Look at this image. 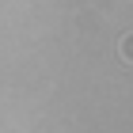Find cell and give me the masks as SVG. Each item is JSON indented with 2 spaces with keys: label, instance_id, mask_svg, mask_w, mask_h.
<instances>
[{
  "label": "cell",
  "instance_id": "6da1fadb",
  "mask_svg": "<svg viewBox=\"0 0 133 133\" xmlns=\"http://www.w3.org/2000/svg\"><path fill=\"white\" fill-rule=\"evenodd\" d=\"M118 53H122V61H125V65H133V31H129V34H122Z\"/></svg>",
  "mask_w": 133,
  "mask_h": 133
}]
</instances>
